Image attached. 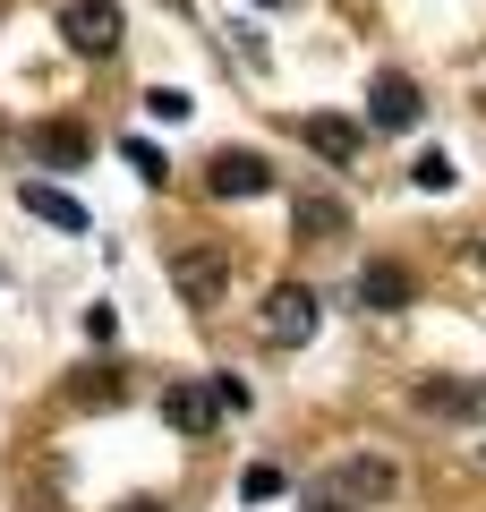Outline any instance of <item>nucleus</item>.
Here are the masks:
<instances>
[{"label": "nucleus", "instance_id": "1", "mask_svg": "<svg viewBox=\"0 0 486 512\" xmlns=\"http://www.w3.org/2000/svg\"><path fill=\"white\" fill-rule=\"evenodd\" d=\"M171 291H180V308L214 316V308H222V291H231V248H222V239H197V248H180V256H171Z\"/></svg>", "mask_w": 486, "mask_h": 512}, {"label": "nucleus", "instance_id": "2", "mask_svg": "<svg viewBox=\"0 0 486 512\" xmlns=\"http://www.w3.org/2000/svg\"><path fill=\"white\" fill-rule=\"evenodd\" d=\"M316 325H324V299L307 291V282H273V291H265V308H256V333H265L273 350L316 342Z\"/></svg>", "mask_w": 486, "mask_h": 512}, {"label": "nucleus", "instance_id": "3", "mask_svg": "<svg viewBox=\"0 0 486 512\" xmlns=\"http://www.w3.org/2000/svg\"><path fill=\"white\" fill-rule=\"evenodd\" d=\"M333 495H342V504H393L401 495V461L393 453H342L333 461Z\"/></svg>", "mask_w": 486, "mask_h": 512}, {"label": "nucleus", "instance_id": "4", "mask_svg": "<svg viewBox=\"0 0 486 512\" xmlns=\"http://www.w3.org/2000/svg\"><path fill=\"white\" fill-rule=\"evenodd\" d=\"M60 35H69V52H86V60L120 52V0H60Z\"/></svg>", "mask_w": 486, "mask_h": 512}, {"label": "nucleus", "instance_id": "5", "mask_svg": "<svg viewBox=\"0 0 486 512\" xmlns=\"http://www.w3.org/2000/svg\"><path fill=\"white\" fill-rule=\"evenodd\" d=\"M205 188H214V197H265L273 188V163L256 146H222L214 163H205Z\"/></svg>", "mask_w": 486, "mask_h": 512}, {"label": "nucleus", "instance_id": "6", "mask_svg": "<svg viewBox=\"0 0 486 512\" xmlns=\"http://www.w3.org/2000/svg\"><path fill=\"white\" fill-rule=\"evenodd\" d=\"M162 419L180 427V436H214V419H222V393H214V376H180L171 393H162Z\"/></svg>", "mask_w": 486, "mask_h": 512}, {"label": "nucleus", "instance_id": "7", "mask_svg": "<svg viewBox=\"0 0 486 512\" xmlns=\"http://www.w3.org/2000/svg\"><path fill=\"white\" fill-rule=\"evenodd\" d=\"M418 111H427V103H418V86H410L401 69H384L376 86H367V120H376L384 137H410V128H418Z\"/></svg>", "mask_w": 486, "mask_h": 512}, {"label": "nucleus", "instance_id": "8", "mask_svg": "<svg viewBox=\"0 0 486 512\" xmlns=\"http://www.w3.org/2000/svg\"><path fill=\"white\" fill-rule=\"evenodd\" d=\"M18 205L43 214V222H60V231H86V205H77L69 188H52V180H18Z\"/></svg>", "mask_w": 486, "mask_h": 512}, {"label": "nucleus", "instance_id": "9", "mask_svg": "<svg viewBox=\"0 0 486 512\" xmlns=\"http://www.w3.org/2000/svg\"><path fill=\"white\" fill-rule=\"evenodd\" d=\"M359 308H376V316L410 308V274H401V265H367L359 274Z\"/></svg>", "mask_w": 486, "mask_h": 512}, {"label": "nucleus", "instance_id": "10", "mask_svg": "<svg viewBox=\"0 0 486 512\" xmlns=\"http://www.w3.org/2000/svg\"><path fill=\"white\" fill-rule=\"evenodd\" d=\"M418 410H427V419H469V410H478V384H444V376H427V384H418Z\"/></svg>", "mask_w": 486, "mask_h": 512}, {"label": "nucleus", "instance_id": "11", "mask_svg": "<svg viewBox=\"0 0 486 512\" xmlns=\"http://www.w3.org/2000/svg\"><path fill=\"white\" fill-rule=\"evenodd\" d=\"M307 146H324V163H350L359 154V128L350 120H307Z\"/></svg>", "mask_w": 486, "mask_h": 512}, {"label": "nucleus", "instance_id": "12", "mask_svg": "<svg viewBox=\"0 0 486 512\" xmlns=\"http://www.w3.org/2000/svg\"><path fill=\"white\" fill-rule=\"evenodd\" d=\"M145 111H154V120H188L197 94H188V86H154V94H145Z\"/></svg>", "mask_w": 486, "mask_h": 512}, {"label": "nucleus", "instance_id": "13", "mask_svg": "<svg viewBox=\"0 0 486 512\" xmlns=\"http://www.w3.org/2000/svg\"><path fill=\"white\" fill-rule=\"evenodd\" d=\"M35 146H43V163H77V154H86V137H77V128H43Z\"/></svg>", "mask_w": 486, "mask_h": 512}, {"label": "nucleus", "instance_id": "14", "mask_svg": "<svg viewBox=\"0 0 486 512\" xmlns=\"http://www.w3.org/2000/svg\"><path fill=\"white\" fill-rule=\"evenodd\" d=\"M342 222H350V214H342L333 197H307V205H299V231H342Z\"/></svg>", "mask_w": 486, "mask_h": 512}, {"label": "nucleus", "instance_id": "15", "mask_svg": "<svg viewBox=\"0 0 486 512\" xmlns=\"http://www.w3.org/2000/svg\"><path fill=\"white\" fill-rule=\"evenodd\" d=\"M265 495H282V470H265V461L239 470V504H265Z\"/></svg>", "mask_w": 486, "mask_h": 512}, {"label": "nucleus", "instance_id": "16", "mask_svg": "<svg viewBox=\"0 0 486 512\" xmlns=\"http://www.w3.org/2000/svg\"><path fill=\"white\" fill-rule=\"evenodd\" d=\"M410 180L427 188V197H444V188H452V154H418V171H410Z\"/></svg>", "mask_w": 486, "mask_h": 512}, {"label": "nucleus", "instance_id": "17", "mask_svg": "<svg viewBox=\"0 0 486 512\" xmlns=\"http://www.w3.org/2000/svg\"><path fill=\"white\" fill-rule=\"evenodd\" d=\"M307 512H359V504H342V495H316V504H307Z\"/></svg>", "mask_w": 486, "mask_h": 512}, {"label": "nucleus", "instance_id": "18", "mask_svg": "<svg viewBox=\"0 0 486 512\" xmlns=\"http://www.w3.org/2000/svg\"><path fill=\"white\" fill-rule=\"evenodd\" d=\"M256 9H290V0H256Z\"/></svg>", "mask_w": 486, "mask_h": 512}, {"label": "nucleus", "instance_id": "19", "mask_svg": "<svg viewBox=\"0 0 486 512\" xmlns=\"http://www.w3.org/2000/svg\"><path fill=\"white\" fill-rule=\"evenodd\" d=\"M128 512H154V504H128Z\"/></svg>", "mask_w": 486, "mask_h": 512}, {"label": "nucleus", "instance_id": "20", "mask_svg": "<svg viewBox=\"0 0 486 512\" xmlns=\"http://www.w3.org/2000/svg\"><path fill=\"white\" fill-rule=\"evenodd\" d=\"M478 402H486V384H478Z\"/></svg>", "mask_w": 486, "mask_h": 512}]
</instances>
